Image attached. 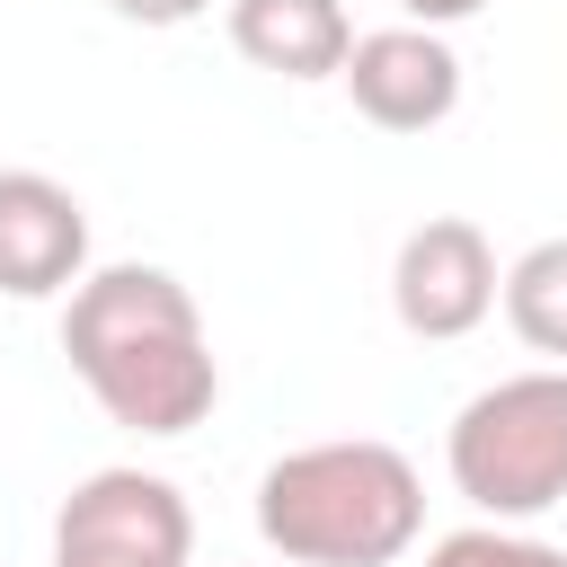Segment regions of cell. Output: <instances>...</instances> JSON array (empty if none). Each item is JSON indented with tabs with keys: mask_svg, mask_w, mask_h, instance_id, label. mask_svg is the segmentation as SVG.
<instances>
[{
	"mask_svg": "<svg viewBox=\"0 0 567 567\" xmlns=\"http://www.w3.org/2000/svg\"><path fill=\"white\" fill-rule=\"evenodd\" d=\"M62 354L133 434H195L221 399L204 310L168 266H89L62 301Z\"/></svg>",
	"mask_w": 567,
	"mask_h": 567,
	"instance_id": "6da1fadb",
	"label": "cell"
},
{
	"mask_svg": "<svg viewBox=\"0 0 567 567\" xmlns=\"http://www.w3.org/2000/svg\"><path fill=\"white\" fill-rule=\"evenodd\" d=\"M425 532V478L381 434H337L266 461L257 540L284 567H390Z\"/></svg>",
	"mask_w": 567,
	"mask_h": 567,
	"instance_id": "7a4b0ae2",
	"label": "cell"
},
{
	"mask_svg": "<svg viewBox=\"0 0 567 567\" xmlns=\"http://www.w3.org/2000/svg\"><path fill=\"white\" fill-rule=\"evenodd\" d=\"M443 470L487 523L549 514L567 496V363L505 372L478 399H461V416L443 434Z\"/></svg>",
	"mask_w": 567,
	"mask_h": 567,
	"instance_id": "3957f363",
	"label": "cell"
},
{
	"mask_svg": "<svg viewBox=\"0 0 567 567\" xmlns=\"http://www.w3.org/2000/svg\"><path fill=\"white\" fill-rule=\"evenodd\" d=\"M186 558H195V514H186L177 478L89 470L53 514V558L44 567H186Z\"/></svg>",
	"mask_w": 567,
	"mask_h": 567,
	"instance_id": "277c9868",
	"label": "cell"
},
{
	"mask_svg": "<svg viewBox=\"0 0 567 567\" xmlns=\"http://www.w3.org/2000/svg\"><path fill=\"white\" fill-rule=\"evenodd\" d=\"M496 292H505L496 248H487V230L461 221V213L416 221V230L399 239V257H390V310H399V328L425 337V346L470 337V328L496 310Z\"/></svg>",
	"mask_w": 567,
	"mask_h": 567,
	"instance_id": "5b68a950",
	"label": "cell"
},
{
	"mask_svg": "<svg viewBox=\"0 0 567 567\" xmlns=\"http://www.w3.org/2000/svg\"><path fill=\"white\" fill-rule=\"evenodd\" d=\"M337 80H346L354 115L381 124V133H425V124H443L461 106V53L443 44V27H416V18L354 35Z\"/></svg>",
	"mask_w": 567,
	"mask_h": 567,
	"instance_id": "8992f818",
	"label": "cell"
},
{
	"mask_svg": "<svg viewBox=\"0 0 567 567\" xmlns=\"http://www.w3.org/2000/svg\"><path fill=\"white\" fill-rule=\"evenodd\" d=\"M89 275V204L44 168H0V292L53 301Z\"/></svg>",
	"mask_w": 567,
	"mask_h": 567,
	"instance_id": "52a82bcc",
	"label": "cell"
},
{
	"mask_svg": "<svg viewBox=\"0 0 567 567\" xmlns=\"http://www.w3.org/2000/svg\"><path fill=\"white\" fill-rule=\"evenodd\" d=\"M230 44L275 80H337L354 53V27L337 0H230Z\"/></svg>",
	"mask_w": 567,
	"mask_h": 567,
	"instance_id": "ba28073f",
	"label": "cell"
},
{
	"mask_svg": "<svg viewBox=\"0 0 567 567\" xmlns=\"http://www.w3.org/2000/svg\"><path fill=\"white\" fill-rule=\"evenodd\" d=\"M505 319H514V337L532 346V354H549V363H567V239H540V248H523L514 266H505Z\"/></svg>",
	"mask_w": 567,
	"mask_h": 567,
	"instance_id": "9c48e42d",
	"label": "cell"
},
{
	"mask_svg": "<svg viewBox=\"0 0 567 567\" xmlns=\"http://www.w3.org/2000/svg\"><path fill=\"white\" fill-rule=\"evenodd\" d=\"M425 567H567V549L532 540V532H505V523H470V532H443L425 549Z\"/></svg>",
	"mask_w": 567,
	"mask_h": 567,
	"instance_id": "30bf717a",
	"label": "cell"
},
{
	"mask_svg": "<svg viewBox=\"0 0 567 567\" xmlns=\"http://www.w3.org/2000/svg\"><path fill=\"white\" fill-rule=\"evenodd\" d=\"M115 18H133V27H186V18H204L213 0H106Z\"/></svg>",
	"mask_w": 567,
	"mask_h": 567,
	"instance_id": "8fae6325",
	"label": "cell"
},
{
	"mask_svg": "<svg viewBox=\"0 0 567 567\" xmlns=\"http://www.w3.org/2000/svg\"><path fill=\"white\" fill-rule=\"evenodd\" d=\"M399 9H408L416 27H461V18H478L487 0H399Z\"/></svg>",
	"mask_w": 567,
	"mask_h": 567,
	"instance_id": "7c38bea8",
	"label": "cell"
}]
</instances>
